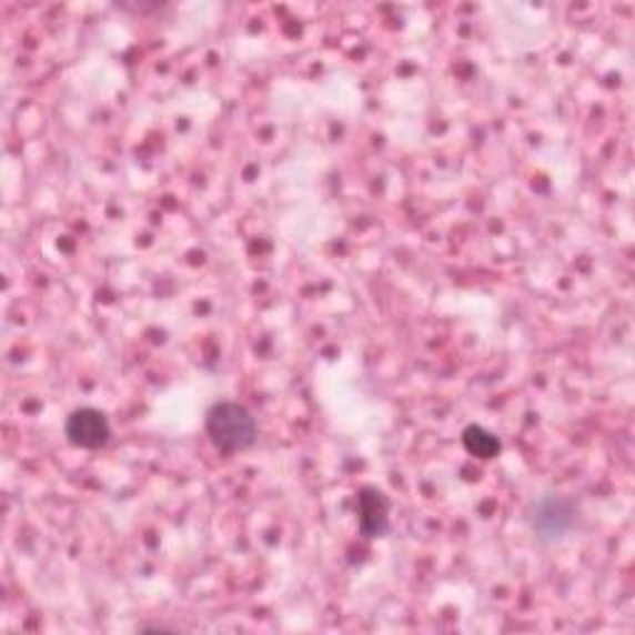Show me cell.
Segmentation results:
<instances>
[{
  "label": "cell",
  "mask_w": 635,
  "mask_h": 635,
  "mask_svg": "<svg viewBox=\"0 0 635 635\" xmlns=\"http://www.w3.org/2000/svg\"><path fill=\"white\" fill-rule=\"evenodd\" d=\"M65 437L72 447L100 450L110 442L112 430L108 417L94 407H80L65 422Z\"/></svg>",
  "instance_id": "2"
},
{
  "label": "cell",
  "mask_w": 635,
  "mask_h": 635,
  "mask_svg": "<svg viewBox=\"0 0 635 635\" xmlns=\"http://www.w3.org/2000/svg\"><path fill=\"white\" fill-rule=\"evenodd\" d=\"M462 444H464V450L472 454V457H480L484 462L494 460L496 454L502 452L500 437H494L492 432H486L480 425H470L467 430L462 432Z\"/></svg>",
  "instance_id": "5"
},
{
  "label": "cell",
  "mask_w": 635,
  "mask_h": 635,
  "mask_svg": "<svg viewBox=\"0 0 635 635\" xmlns=\"http://www.w3.org/2000/svg\"><path fill=\"white\" fill-rule=\"evenodd\" d=\"M206 435L219 452L236 454L256 442L259 427L249 407L239 402H219L206 412Z\"/></svg>",
  "instance_id": "1"
},
{
  "label": "cell",
  "mask_w": 635,
  "mask_h": 635,
  "mask_svg": "<svg viewBox=\"0 0 635 635\" xmlns=\"http://www.w3.org/2000/svg\"><path fill=\"white\" fill-rule=\"evenodd\" d=\"M528 524L542 542H558L574 524V506L561 496H546V500L534 504Z\"/></svg>",
  "instance_id": "3"
},
{
  "label": "cell",
  "mask_w": 635,
  "mask_h": 635,
  "mask_svg": "<svg viewBox=\"0 0 635 635\" xmlns=\"http://www.w3.org/2000/svg\"><path fill=\"white\" fill-rule=\"evenodd\" d=\"M357 526L363 536L380 538L390 532V500L377 486H365L357 492Z\"/></svg>",
  "instance_id": "4"
}]
</instances>
